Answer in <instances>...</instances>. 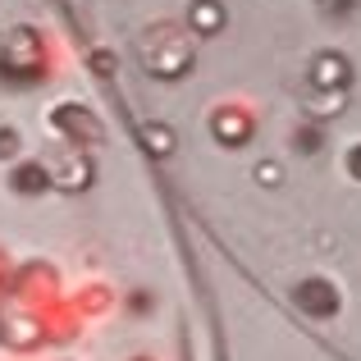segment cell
Masks as SVG:
<instances>
[{"label":"cell","instance_id":"obj_1","mask_svg":"<svg viewBox=\"0 0 361 361\" xmlns=\"http://www.w3.org/2000/svg\"><path fill=\"white\" fill-rule=\"evenodd\" d=\"M348 78V60L343 55H320L316 60V82H343Z\"/></svg>","mask_w":361,"mask_h":361},{"label":"cell","instance_id":"obj_2","mask_svg":"<svg viewBox=\"0 0 361 361\" xmlns=\"http://www.w3.org/2000/svg\"><path fill=\"white\" fill-rule=\"evenodd\" d=\"M18 188H23V192L46 188V169H42V165H23V169H18Z\"/></svg>","mask_w":361,"mask_h":361},{"label":"cell","instance_id":"obj_3","mask_svg":"<svg viewBox=\"0 0 361 361\" xmlns=\"http://www.w3.org/2000/svg\"><path fill=\"white\" fill-rule=\"evenodd\" d=\"M14 147H18V137H14V133L5 128V133H0V156H9V151H14Z\"/></svg>","mask_w":361,"mask_h":361},{"label":"cell","instance_id":"obj_4","mask_svg":"<svg viewBox=\"0 0 361 361\" xmlns=\"http://www.w3.org/2000/svg\"><path fill=\"white\" fill-rule=\"evenodd\" d=\"M353 169H357V174H361V151H353Z\"/></svg>","mask_w":361,"mask_h":361}]
</instances>
